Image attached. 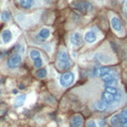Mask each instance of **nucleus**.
Segmentation results:
<instances>
[{
	"label": "nucleus",
	"mask_w": 127,
	"mask_h": 127,
	"mask_svg": "<svg viewBox=\"0 0 127 127\" xmlns=\"http://www.w3.org/2000/svg\"><path fill=\"white\" fill-rule=\"evenodd\" d=\"M51 36V29L50 28H47V27H44V28H42L40 31H39V33H38V35L36 36V41L37 42H41V43H43V42H45L47 39H49V37Z\"/></svg>",
	"instance_id": "obj_7"
},
{
	"label": "nucleus",
	"mask_w": 127,
	"mask_h": 127,
	"mask_svg": "<svg viewBox=\"0 0 127 127\" xmlns=\"http://www.w3.org/2000/svg\"><path fill=\"white\" fill-rule=\"evenodd\" d=\"M86 127H97V126H96L94 120H89L87 122V124H86Z\"/></svg>",
	"instance_id": "obj_22"
},
{
	"label": "nucleus",
	"mask_w": 127,
	"mask_h": 127,
	"mask_svg": "<svg viewBox=\"0 0 127 127\" xmlns=\"http://www.w3.org/2000/svg\"><path fill=\"white\" fill-rule=\"evenodd\" d=\"M43 64H44V62H43L42 58H39V59H37V60L34 61V66L37 67V68H39V69L42 68Z\"/></svg>",
	"instance_id": "obj_21"
},
{
	"label": "nucleus",
	"mask_w": 127,
	"mask_h": 127,
	"mask_svg": "<svg viewBox=\"0 0 127 127\" xmlns=\"http://www.w3.org/2000/svg\"><path fill=\"white\" fill-rule=\"evenodd\" d=\"M110 124L113 127H123L122 122H121V118L119 114H115L110 118Z\"/></svg>",
	"instance_id": "obj_14"
},
{
	"label": "nucleus",
	"mask_w": 127,
	"mask_h": 127,
	"mask_svg": "<svg viewBox=\"0 0 127 127\" xmlns=\"http://www.w3.org/2000/svg\"><path fill=\"white\" fill-rule=\"evenodd\" d=\"M73 6H74V9H75L76 11H78V12H80V13H82V14H86V13H88L89 11L92 10V5H91L90 3H88V2H86V1L77 2V3H75Z\"/></svg>",
	"instance_id": "obj_5"
},
{
	"label": "nucleus",
	"mask_w": 127,
	"mask_h": 127,
	"mask_svg": "<svg viewBox=\"0 0 127 127\" xmlns=\"http://www.w3.org/2000/svg\"><path fill=\"white\" fill-rule=\"evenodd\" d=\"M112 72H114V71L111 68L106 67V66H99V67L94 68V70H93L94 75L99 76L101 78L104 77V76H106V75H108V74H110V73H112Z\"/></svg>",
	"instance_id": "obj_9"
},
{
	"label": "nucleus",
	"mask_w": 127,
	"mask_h": 127,
	"mask_svg": "<svg viewBox=\"0 0 127 127\" xmlns=\"http://www.w3.org/2000/svg\"><path fill=\"white\" fill-rule=\"evenodd\" d=\"M10 19H11V15H10L9 11L6 10V9L3 10L2 13H1V21L2 22H8Z\"/></svg>",
	"instance_id": "obj_16"
},
{
	"label": "nucleus",
	"mask_w": 127,
	"mask_h": 127,
	"mask_svg": "<svg viewBox=\"0 0 127 127\" xmlns=\"http://www.w3.org/2000/svg\"><path fill=\"white\" fill-rule=\"evenodd\" d=\"M59 81H60V84L64 87L70 86L74 81V73L71 71H67L60 76Z\"/></svg>",
	"instance_id": "obj_3"
},
{
	"label": "nucleus",
	"mask_w": 127,
	"mask_h": 127,
	"mask_svg": "<svg viewBox=\"0 0 127 127\" xmlns=\"http://www.w3.org/2000/svg\"><path fill=\"white\" fill-rule=\"evenodd\" d=\"M111 27H112L113 31L118 33V34H121V33L124 32L123 26H122V22L117 16H113L111 18Z\"/></svg>",
	"instance_id": "obj_8"
},
{
	"label": "nucleus",
	"mask_w": 127,
	"mask_h": 127,
	"mask_svg": "<svg viewBox=\"0 0 127 127\" xmlns=\"http://www.w3.org/2000/svg\"><path fill=\"white\" fill-rule=\"evenodd\" d=\"M120 118H121V122H122V125H126L127 124V108L123 109L121 112H120Z\"/></svg>",
	"instance_id": "obj_19"
},
{
	"label": "nucleus",
	"mask_w": 127,
	"mask_h": 127,
	"mask_svg": "<svg viewBox=\"0 0 127 127\" xmlns=\"http://www.w3.org/2000/svg\"><path fill=\"white\" fill-rule=\"evenodd\" d=\"M105 125H106L105 120H104V119H99V121H98V126H99V127H105Z\"/></svg>",
	"instance_id": "obj_23"
},
{
	"label": "nucleus",
	"mask_w": 127,
	"mask_h": 127,
	"mask_svg": "<svg viewBox=\"0 0 127 127\" xmlns=\"http://www.w3.org/2000/svg\"><path fill=\"white\" fill-rule=\"evenodd\" d=\"M22 63V56L20 54H14L10 56L6 62L7 66L9 68H15Z\"/></svg>",
	"instance_id": "obj_4"
},
{
	"label": "nucleus",
	"mask_w": 127,
	"mask_h": 127,
	"mask_svg": "<svg viewBox=\"0 0 127 127\" xmlns=\"http://www.w3.org/2000/svg\"><path fill=\"white\" fill-rule=\"evenodd\" d=\"M18 3L21 8L27 10V9H31L34 6L35 0H18Z\"/></svg>",
	"instance_id": "obj_13"
},
{
	"label": "nucleus",
	"mask_w": 127,
	"mask_h": 127,
	"mask_svg": "<svg viewBox=\"0 0 127 127\" xmlns=\"http://www.w3.org/2000/svg\"><path fill=\"white\" fill-rule=\"evenodd\" d=\"M26 98H27L26 94H18V95L16 96L15 100H14V106H15V107H20V106H22V105L24 104Z\"/></svg>",
	"instance_id": "obj_15"
},
{
	"label": "nucleus",
	"mask_w": 127,
	"mask_h": 127,
	"mask_svg": "<svg viewBox=\"0 0 127 127\" xmlns=\"http://www.w3.org/2000/svg\"><path fill=\"white\" fill-rule=\"evenodd\" d=\"M122 97H123L122 91L118 87L112 86V87H106L105 88V90L102 93L101 100L109 106V105L114 104L115 102H119L122 99Z\"/></svg>",
	"instance_id": "obj_1"
},
{
	"label": "nucleus",
	"mask_w": 127,
	"mask_h": 127,
	"mask_svg": "<svg viewBox=\"0 0 127 127\" xmlns=\"http://www.w3.org/2000/svg\"><path fill=\"white\" fill-rule=\"evenodd\" d=\"M72 65V62L65 51H60L58 55V66L62 70L68 69Z\"/></svg>",
	"instance_id": "obj_2"
},
{
	"label": "nucleus",
	"mask_w": 127,
	"mask_h": 127,
	"mask_svg": "<svg viewBox=\"0 0 127 127\" xmlns=\"http://www.w3.org/2000/svg\"><path fill=\"white\" fill-rule=\"evenodd\" d=\"M81 125H82V117H81V115L76 114L70 119V122H69V126L70 127H81Z\"/></svg>",
	"instance_id": "obj_12"
},
{
	"label": "nucleus",
	"mask_w": 127,
	"mask_h": 127,
	"mask_svg": "<svg viewBox=\"0 0 127 127\" xmlns=\"http://www.w3.org/2000/svg\"><path fill=\"white\" fill-rule=\"evenodd\" d=\"M47 73H48V70H47L46 68H40V69L36 72V74H37V76H38L39 78H45V77L47 76Z\"/></svg>",
	"instance_id": "obj_20"
},
{
	"label": "nucleus",
	"mask_w": 127,
	"mask_h": 127,
	"mask_svg": "<svg viewBox=\"0 0 127 127\" xmlns=\"http://www.w3.org/2000/svg\"><path fill=\"white\" fill-rule=\"evenodd\" d=\"M69 42H70V44H71L73 47L77 48V47H80V46L82 45L83 38H82V36H81L80 33L74 32V33L70 34V36H69Z\"/></svg>",
	"instance_id": "obj_6"
},
{
	"label": "nucleus",
	"mask_w": 127,
	"mask_h": 127,
	"mask_svg": "<svg viewBox=\"0 0 127 127\" xmlns=\"http://www.w3.org/2000/svg\"><path fill=\"white\" fill-rule=\"evenodd\" d=\"M1 39H2V42L4 43V45H8L12 39H13V34L12 32L9 30V29H5L2 31L1 33Z\"/></svg>",
	"instance_id": "obj_11"
},
{
	"label": "nucleus",
	"mask_w": 127,
	"mask_h": 127,
	"mask_svg": "<svg viewBox=\"0 0 127 127\" xmlns=\"http://www.w3.org/2000/svg\"><path fill=\"white\" fill-rule=\"evenodd\" d=\"M107 107H108V105H107L105 102H103L102 100L96 102V104H95V109L98 110V111H104Z\"/></svg>",
	"instance_id": "obj_17"
},
{
	"label": "nucleus",
	"mask_w": 127,
	"mask_h": 127,
	"mask_svg": "<svg viewBox=\"0 0 127 127\" xmlns=\"http://www.w3.org/2000/svg\"><path fill=\"white\" fill-rule=\"evenodd\" d=\"M83 40L87 44H93V43H95L97 41V34L94 31L89 30V31L85 32V34L83 36Z\"/></svg>",
	"instance_id": "obj_10"
},
{
	"label": "nucleus",
	"mask_w": 127,
	"mask_h": 127,
	"mask_svg": "<svg viewBox=\"0 0 127 127\" xmlns=\"http://www.w3.org/2000/svg\"><path fill=\"white\" fill-rule=\"evenodd\" d=\"M0 93H1V89H0Z\"/></svg>",
	"instance_id": "obj_24"
},
{
	"label": "nucleus",
	"mask_w": 127,
	"mask_h": 127,
	"mask_svg": "<svg viewBox=\"0 0 127 127\" xmlns=\"http://www.w3.org/2000/svg\"><path fill=\"white\" fill-rule=\"evenodd\" d=\"M29 56H30V58H31L33 61H35V60L41 58V53H40L38 50H31L30 53H29Z\"/></svg>",
	"instance_id": "obj_18"
}]
</instances>
